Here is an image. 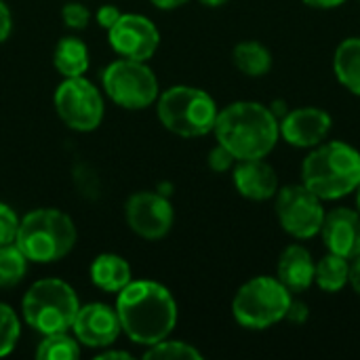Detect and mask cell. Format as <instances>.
<instances>
[{
	"instance_id": "6da1fadb",
	"label": "cell",
	"mask_w": 360,
	"mask_h": 360,
	"mask_svg": "<svg viewBox=\"0 0 360 360\" xmlns=\"http://www.w3.org/2000/svg\"><path fill=\"white\" fill-rule=\"evenodd\" d=\"M116 312L122 333L137 346L150 348L167 340L177 325V302L156 281H131L116 293Z\"/></svg>"
},
{
	"instance_id": "7a4b0ae2",
	"label": "cell",
	"mask_w": 360,
	"mask_h": 360,
	"mask_svg": "<svg viewBox=\"0 0 360 360\" xmlns=\"http://www.w3.org/2000/svg\"><path fill=\"white\" fill-rule=\"evenodd\" d=\"M213 133L236 160L266 158L281 137L278 118L259 101H234L219 110Z\"/></svg>"
},
{
	"instance_id": "3957f363",
	"label": "cell",
	"mask_w": 360,
	"mask_h": 360,
	"mask_svg": "<svg viewBox=\"0 0 360 360\" xmlns=\"http://www.w3.org/2000/svg\"><path fill=\"white\" fill-rule=\"evenodd\" d=\"M302 184L323 202L340 200L360 186V152L346 141H323L302 162Z\"/></svg>"
},
{
	"instance_id": "277c9868",
	"label": "cell",
	"mask_w": 360,
	"mask_h": 360,
	"mask_svg": "<svg viewBox=\"0 0 360 360\" xmlns=\"http://www.w3.org/2000/svg\"><path fill=\"white\" fill-rule=\"evenodd\" d=\"M78 232L72 217L59 209H36L21 217L17 247L30 264H55L76 245Z\"/></svg>"
},
{
	"instance_id": "5b68a950",
	"label": "cell",
	"mask_w": 360,
	"mask_h": 360,
	"mask_svg": "<svg viewBox=\"0 0 360 360\" xmlns=\"http://www.w3.org/2000/svg\"><path fill=\"white\" fill-rule=\"evenodd\" d=\"M156 112L162 127L179 137H202L213 133L219 114L215 99L207 91L188 84H175L160 93Z\"/></svg>"
},
{
	"instance_id": "8992f818",
	"label": "cell",
	"mask_w": 360,
	"mask_h": 360,
	"mask_svg": "<svg viewBox=\"0 0 360 360\" xmlns=\"http://www.w3.org/2000/svg\"><path fill=\"white\" fill-rule=\"evenodd\" d=\"M78 308L76 291L61 278L36 281L21 302L23 321L40 335L70 331Z\"/></svg>"
},
{
	"instance_id": "52a82bcc",
	"label": "cell",
	"mask_w": 360,
	"mask_h": 360,
	"mask_svg": "<svg viewBox=\"0 0 360 360\" xmlns=\"http://www.w3.org/2000/svg\"><path fill=\"white\" fill-rule=\"evenodd\" d=\"M293 293L276 276H253L232 300L234 321L249 331H264L285 321Z\"/></svg>"
},
{
	"instance_id": "ba28073f",
	"label": "cell",
	"mask_w": 360,
	"mask_h": 360,
	"mask_svg": "<svg viewBox=\"0 0 360 360\" xmlns=\"http://www.w3.org/2000/svg\"><path fill=\"white\" fill-rule=\"evenodd\" d=\"M101 84L105 95L124 110L150 108L158 95V78L148 61H135L120 57L105 65L101 72Z\"/></svg>"
},
{
	"instance_id": "9c48e42d",
	"label": "cell",
	"mask_w": 360,
	"mask_h": 360,
	"mask_svg": "<svg viewBox=\"0 0 360 360\" xmlns=\"http://www.w3.org/2000/svg\"><path fill=\"white\" fill-rule=\"evenodd\" d=\"M274 200L278 224L291 238L310 240L321 234L327 211L323 207V200L304 184L278 188Z\"/></svg>"
},
{
	"instance_id": "30bf717a",
	"label": "cell",
	"mask_w": 360,
	"mask_h": 360,
	"mask_svg": "<svg viewBox=\"0 0 360 360\" xmlns=\"http://www.w3.org/2000/svg\"><path fill=\"white\" fill-rule=\"evenodd\" d=\"M55 110L63 124L78 133L95 131L105 114L99 89L84 76L63 78L55 91Z\"/></svg>"
},
{
	"instance_id": "8fae6325",
	"label": "cell",
	"mask_w": 360,
	"mask_h": 360,
	"mask_svg": "<svg viewBox=\"0 0 360 360\" xmlns=\"http://www.w3.org/2000/svg\"><path fill=\"white\" fill-rule=\"evenodd\" d=\"M124 217L131 232L146 240L165 238L175 221L171 200L158 192H137L124 205Z\"/></svg>"
},
{
	"instance_id": "7c38bea8",
	"label": "cell",
	"mask_w": 360,
	"mask_h": 360,
	"mask_svg": "<svg viewBox=\"0 0 360 360\" xmlns=\"http://www.w3.org/2000/svg\"><path fill=\"white\" fill-rule=\"evenodd\" d=\"M108 40L114 53L135 61H148L154 57L160 44V32L146 15L122 13L118 21L108 30Z\"/></svg>"
},
{
	"instance_id": "4fadbf2b",
	"label": "cell",
	"mask_w": 360,
	"mask_h": 360,
	"mask_svg": "<svg viewBox=\"0 0 360 360\" xmlns=\"http://www.w3.org/2000/svg\"><path fill=\"white\" fill-rule=\"evenodd\" d=\"M72 331L80 346L101 350L110 348L118 340L122 327L116 308L101 302H91L78 308L76 319L72 323Z\"/></svg>"
},
{
	"instance_id": "5bb4252c",
	"label": "cell",
	"mask_w": 360,
	"mask_h": 360,
	"mask_svg": "<svg viewBox=\"0 0 360 360\" xmlns=\"http://www.w3.org/2000/svg\"><path fill=\"white\" fill-rule=\"evenodd\" d=\"M331 127H333L331 114L316 105H304V108L289 110L278 120L281 137L289 146L302 148V150H312L319 143L327 141Z\"/></svg>"
},
{
	"instance_id": "9a60e30c",
	"label": "cell",
	"mask_w": 360,
	"mask_h": 360,
	"mask_svg": "<svg viewBox=\"0 0 360 360\" xmlns=\"http://www.w3.org/2000/svg\"><path fill=\"white\" fill-rule=\"evenodd\" d=\"M321 238L329 253L354 259L360 255V215L356 209L338 207L325 213Z\"/></svg>"
},
{
	"instance_id": "2e32d148",
	"label": "cell",
	"mask_w": 360,
	"mask_h": 360,
	"mask_svg": "<svg viewBox=\"0 0 360 360\" xmlns=\"http://www.w3.org/2000/svg\"><path fill=\"white\" fill-rule=\"evenodd\" d=\"M232 179L236 192L247 200H270L278 192V175L272 165L264 158L253 160H236L232 169Z\"/></svg>"
},
{
	"instance_id": "e0dca14e",
	"label": "cell",
	"mask_w": 360,
	"mask_h": 360,
	"mask_svg": "<svg viewBox=\"0 0 360 360\" xmlns=\"http://www.w3.org/2000/svg\"><path fill=\"white\" fill-rule=\"evenodd\" d=\"M314 272H316V262L304 245L293 243L283 249L276 264V278L293 295L304 293L314 285Z\"/></svg>"
},
{
	"instance_id": "ac0fdd59",
	"label": "cell",
	"mask_w": 360,
	"mask_h": 360,
	"mask_svg": "<svg viewBox=\"0 0 360 360\" xmlns=\"http://www.w3.org/2000/svg\"><path fill=\"white\" fill-rule=\"evenodd\" d=\"M91 281L97 289L105 291V293H120L131 281V266L124 257L116 255V253H101L91 262L89 268Z\"/></svg>"
},
{
	"instance_id": "d6986e66",
	"label": "cell",
	"mask_w": 360,
	"mask_h": 360,
	"mask_svg": "<svg viewBox=\"0 0 360 360\" xmlns=\"http://www.w3.org/2000/svg\"><path fill=\"white\" fill-rule=\"evenodd\" d=\"M333 72L346 91L360 97V36L346 38L338 44L333 55Z\"/></svg>"
},
{
	"instance_id": "ffe728a7",
	"label": "cell",
	"mask_w": 360,
	"mask_h": 360,
	"mask_svg": "<svg viewBox=\"0 0 360 360\" xmlns=\"http://www.w3.org/2000/svg\"><path fill=\"white\" fill-rule=\"evenodd\" d=\"M53 63L63 78L84 76L89 70V63H91L89 46L84 44V40H80L76 36H65L55 46Z\"/></svg>"
},
{
	"instance_id": "44dd1931",
	"label": "cell",
	"mask_w": 360,
	"mask_h": 360,
	"mask_svg": "<svg viewBox=\"0 0 360 360\" xmlns=\"http://www.w3.org/2000/svg\"><path fill=\"white\" fill-rule=\"evenodd\" d=\"M232 61L236 70L249 78H262L272 70V53L257 40L238 42L232 51Z\"/></svg>"
},
{
	"instance_id": "7402d4cb",
	"label": "cell",
	"mask_w": 360,
	"mask_h": 360,
	"mask_svg": "<svg viewBox=\"0 0 360 360\" xmlns=\"http://www.w3.org/2000/svg\"><path fill=\"white\" fill-rule=\"evenodd\" d=\"M350 281V259L327 253L316 262V272H314V285L323 289L325 293H340Z\"/></svg>"
},
{
	"instance_id": "603a6c76",
	"label": "cell",
	"mask_w": 360,
	"mask_h": 360,
	"mask_svg": "<svg viewBox=\"0 0 360 360\" xmlns=\"http://www.w3.org/2000/svg\"><path fill=\"white\" fill-rule=\"evenodd\" d=\"M30 259L17 247V243L0 247V289L17 287L27 274Z\"/></svg>"
},
{
	"instance_id": "cb8c5ba5",
	"label": "cell",
	"mask_w": 360,
	"mask_h": 360,
	"mask_svg": "<svg viewBox=\"0 0 360 360\" xmlns=\"http://www.w3.org/2000/svg\"><path fill=\"white\" fill-rule=\"evenodd\" d=\"M38 360H76L80 359V344L74 335L65 333H51L42 335V342L36 348Z\"/></svg>"
},
{
	"instance_id": "d4e9b609",
	"label": "cell",
	"mask_w": 360,
	"mask_h": 360,
	"mask_svg": "<svg viewBox=\"0 0 360 360\" xmlns=\"http://www.w3.org/2000/svg\"><path fill=\"white\" fill-rule=\"evenodd\" d=\"M146 360H202V352L181 340H162L150 346L143 354Z\"/></svg>"
},
{
	"instance_id": "484cf974",
	"label": "cell",
	"mask_w": 360,
	"mask_h": 360,
	"mask_svg": "<svg viewBox=\"0 0 360 360\" xmlns=\"http://www.w3.org/2000/svg\"><path fill=\"white\" fill-rule=\"evenodd\" d=\"M21 335V321L17 316V312L8 306L0 302V359L8 356Z\"/></svg>"
},
{
	"instance_id": "4316f807",
	"label": "cell",
	"mask_w": 360,
	"mask_h": 360,
	"mask_svg": "<svg viewBox=\"0 0 360 360\" xmlns=\"http://www.w3.org/2000/svg\"><path fill=\"white\" fill-rule=\"evenodd\" d=\"M19 217L15 213L13 207H8L6 202H0V247L2 245H11L17 238V230H19Z\"/></svg>"
},
{
	"instance_id": "83f0119b",
	"label": "cell",
	"mask_w": 360,
	"mask_h": 360,
	"mask_svg": "<svg viewBox=\"0 0 360 360\" xmlns=\"http://www.w3.org/2000/svg\"><path fill=\"white\" fill-rule=\"evenodd\" d=\"M61 21L65 27H72V30H84L91 21V13L84 4L80 2H68L63 4L61 8Z\"/></svg>"
},
{
	"instance_id": "f1b7e54d",
	"label": "cell",
	"mask_w": 360,
	"mask_h": 360,
	"mask_svg": "<svg viewBox=\"0 0 360 360\" xmlns=\"http://www.w3.org/2000/svg\"><path fill=\"white\" fill-rule=\"evenodd\" d=\"M234 165H236V158H234L221 143H217V146L209 152V167H211V171H215V173H226V171H232Z\"/></svg>"
},
{
	"instance_id": "f546056e",
	"label": "cell",
	"mask_w": 360,
	"mask_h": 360,
	"mask_svg": "<svg viewBox=\"0 0 360 360\" xmlns=\"http://www.w3.org/2000/svg\"><path fill=\"white\" fill-rule=\"evenodd\" d=\"M308 319H310V308H308V304L293 297L291 304H289V308H287L285 321L291 323V325H295V327H300V325H306Z\"/></svg>"
},
{
	"instance_id": "4dcf8cb0",
	"label": "cell",
	"mask_w": 360,
	"mask_h": 360,
	"mask_svg": "<svg viewBox=\"0 0 360 360\" xmlns=\"http://www.w3.org/2000/svg\"><path fill=\"white\" fill-rule=\"evenodd\" d=\"M122 13L114 6V4H103V6H99V11H97V23H99V27H103L105 32L118 21V17H120Z\"/></svg>"
},
{
	"instance_id": "1f68e13d",
	"label": "cell",
	"mask_w": 360,
	"mask_h": 360,
	"mask_svg": "<svg viewBox=\"0 0 360 360\" xmlns=\"http://www.w3.org/2000/svg\"><path fill=\"white\" fill-rule=\"evenodd\" d=\"M11 30H13V17H11V11L6 6L4 0H0V44L11 36Z\"/></svg>"
},
{
	"instance_id": "d6a6232c",
	"label": "cell",
	"mask_w": 360,
	"mask_h": 360,
	"mask_svg": "<svg viewBox=\"0 0 360 360\" xmlns=\"http://www.w3.org/2000/svg\"><path fill=\"white\" fill-rule=\"evenodd\" d=\"M348 285L354 289L356 295H360V255L350 259V281H348Z\"/></svg>"
},
{
	"instance_id": "836d02e7",
	"label": "cell",
	"mask_w": 360,
	"mask_h": 360,
	"mask_svg": "<svg viewBox=\"0 0 360 360\" xmlns=\"http://www.w3.org/2000/svg\"><path fill=\"white\" fill-rule=\"evenodd\" d=\"M346 0H304L306 6L310 8H319V11H329V8H338L342 6Z\"/></svg>"
},
{
	"instance_id": "e575fe53",
	"label": "cell",
	"mask_w": 360,
	"mask_h": 360,
	"mask_svg": "<svg viewBox=\"0 0 360 360\" xmlns=\"http://www.w3.org/2000/svg\"><path fill=\"white\" fill-rule=\"evenodd\" d=\"M97 360H129L131 359V354L129 352H122V350H105V348H101L99 350V354L95 356Z\"/></svg>"
},
{
	"instance_id": "d590c367",
	"label": "cell",
	"mask_w": 360,
	"mask_h": 360,
	"mask_svg": "<svg viewBox=\"0 0 360 360\" xmlns=\"http://www.w3.org/2000/svg\"><path fill=\"white\" fill-rule=\"evenodd\" d=\"M150 2L162 11H173V8H179L181 4H186L188 0H150Z\"/></svg>"
},
{
	"instance_id": "8d00e7d4",
	"label": "cell",
	"mask_w": 360,
	"mask_h": 360,
	"mask_svg": "<svg viewBox=\"0 0 360 360\" xmlns=\"http://www.w3.org/2000/svg\"><path fill=\"white\" fill-rule=\"evenodd\" d=\"M198 2H202V4L209 6V8H217V6H224L228 0H198Z\"/></svg>"
},
{
	"instance_id": "74e56055",
	"label": "cell",
	"mask_w": 360,
	"mask_h": 360,
	"mask_svg": "<svg viewBox=\"0 0 360 360\" xmlns=\"http://www.w3.org/2000/svg\"><path fill=\"white\" fill-rule=\"evenodd\" d=\"M356 211H359L360 215V186L356 188Z\"/></svg>"
}]
</instances>
